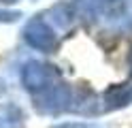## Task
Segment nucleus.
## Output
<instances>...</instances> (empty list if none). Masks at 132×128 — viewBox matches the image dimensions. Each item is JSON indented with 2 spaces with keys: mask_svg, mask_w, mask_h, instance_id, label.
<instances>
[{
  "mask_svg": "<svg viewBox=\"0 0 132 128\" xmlns=\"http://www.w3.org/2000/svg\"><path fill=\"white\" fill-rule=\"evenodd\" d=\"M23 36H26V41L32 47H36L40 51H53V47H55V32H53V28L47 26L45 19L30 21Z\"/></svg>",
  "mask_w": 132,
  "mask_h": 128,
  "instance_id": "f03ea898",
  "label": "nucleus"
},
{
  "mask_svg": "<svg viewBox=\"0 0 132 128\" xmlns=\"http://www.w3.org/2000/svg\"><path fill=\"white\" fill-rule=\"evenodd\" d=\"M23 83L28 85L30 90H49L53 88V81L57 79V73L53 66L49 64H40V62H30L23 68Z\"/></svg>",
  "mask_w": 132,
  "mask_h": 128,
  "instance_id": "f257e3e1",
  "label": "nucleus"
},
{
  "mask_svg": "<svg viewBox=\"0 0 132 128\" xmlns=\"http://www.w3.org/2000/svg\"><path fill=\"white\" fill-rule=\"evenodd\" d=\"M21 122V111L15 107H2L0 109V128H15Z\"/></svg>",
  "mask_w": 132,
  "mask_h": 128,
  "instance_id": "7ed1b4c3",
  "label": "nucleus"
}]
</instances>
